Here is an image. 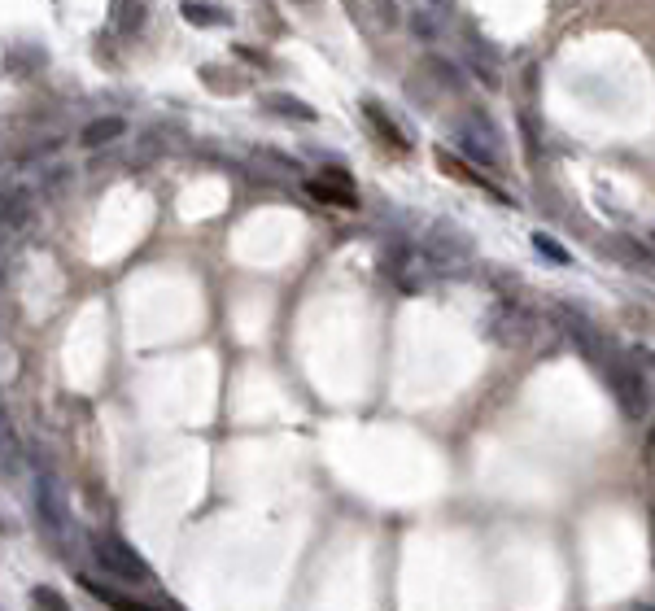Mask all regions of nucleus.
Returning a JSON list of instances; mask_svg holds the SVG:
<instances>
[{
  "mask_svg": "<svg viewBox=\"0 0 655 611\" xmlns=\"http://www.w3.org/2000/svg\"><path fill=\"white\" fill-rule=\"evenodd\" d=\"M607 389H612L616 406L629 415V419H647L651 415V393H647V376H642V367L634 358H621L612 354L607 358Z\"/></svg>",
  "mask_w": 655,
  "mask_h": 611,
  "instance_id": "1",
  "label": "nucleus"
},
{
  "mask_svg": "<svg viewBox=\"0 0 655 611\" xmlns=\"http://www.w3.org/2000/svg\"><path fill=\"white\" fill-rule=\"evenodd\" d=\"M35 511H40V524H44V537L57 546V555H70L66 542H70V511H66V498H62V485H57L53 472H40L35 476Z\"/></svg>",
  "mask_w": 655,
  "mask_h": 611,
  "instance_id": "2",
  "label": "nucleus"
},
{
  "mask_svg": "<svg viewBox=\"0 0 655 611\" xmlns=\"http://www.w3.org/2000/svg\"><path fill=\"white\" fill-rule=\"evenodd\" d=\"M485 332H490L494 345L524 350V345H533V337H538V315H533V310H524L520 302H498L490 323H485Z\"/></svg>",
  "mask_w": 655,
  "mask_h": 611,
  "instance_id": "3",
  "label": "nucleus"
},
{
  "mask_svg": "<svg viewBox=\"0 0 655 611\" xmlns=\"http://www.w3.org/2000/svg\"><path fill=\"white\" fill-rule=\"evenodd\" d=\"M92 559L101 563L110 577L118 581H149V563L131 550L123 537H110V533H101V537H92Z\"/></svg>",
  "mask_w": 655,
  "mask_h": 611,
  "instance_id": "4",
  "label": "nucleus"
},
{
  "mask_svg": "<svg viewBox=\"0 0 655 611\" xmlns=\"http://www.w3.org/2000/svg\"><path fill=\"white\" fill-rule=\"evenodd\" d=\"M424 254L433 258L437 271H446V267H459V262L472 254V241L459 232L455 223H433L428 227V236H424Z\"/></svg>",
  "mask_w": 655,
  "mask_h": 611,
  "instance_id": "5",
  "label": "nucleus"
},
{
  "mask_svg": "<svg viewBox=\"0 0 655 611\" xmlns=\"http://www.w3.org/2000/svg\"><path fill=\"white\" fill-rule=\"evenodd\" d=\"M555 323H559V332H564V337L568 341H573L577 345V350L581 354H586V358H594V354H599V328H594V323L586 319V315H581V310H573V306H559L555 310Z\"/></svg>",
  "mask_w": 655,
  "mask_h": 611,
  "instance_id": "6",
  "label": "nucleus"
},
{
  "mask_svg": "<svg viewBox=\"0 0 655 611\" xmlns=\"http://www.w3.org/2000/svg\"><path fill=\"white\" fill-rule=\"evenodd\" d=\"M123 131H127V123L118 114H101L79 131V140H83V149H105V145H114V140H123Z\"/></svg>",
  "mask_w": 655,
  "mask_h": 611,
  "instance_id": "7",
  "label": "nucleus"
},
{
  "mask_svg": "<svg viewBox=\"0 0 655 611\" xmlns=\"http://www.w3.org/2000/svg\"><path fill=\"white\" fill-rule=\"evenodd\" d=\"M31 214H35V201H31V188H14L9 184L5 188V232L14 236V232H22V227L31 223Z\"/></svg>",
  "mask_w": 655,
  "mask_h": 611,
  "instance_id": "8",
  "label": "nucleus"
},
{
  "mask_svg": "<svg viewBox=\"0 0 655 611\" xmlns=\"http://www.w3.org/2000/svg\"><path fill=\"white\" fill-rule=\"evenodd\" d=\"M459 127L468 131V136L481 140V145H490L494 153H503V131H498V123H494V118L481 110V105H472V110L463 114V123H459Z\"/></svg>",
  "mask_w": 655,
  "mask_h": 611,
  "instance_id": "9",
  "label": "nucleus"
},
{
  "mask_svg": "<svg viewBox=\"0 0 655 611\" xmlns=\"http://www.w3.org/2000/svg\"><path fill=\"white\" fill-rule=\"evenodd\" d=\"M110 22L123 35H136L149 22V0H110Z\"/></svg>",
  "mask_w": 655,
  "mask_h": 611,
  "instance_id": "10",
  "label": "nucleus"
},
{
  "mask_svg": "<svg viewBox=\"0 0 655 611\" xmlns=\"http://www.w3.org/2000/svg\"><path fill=\"white\" fill-rule=\"evenodd\" d=\"M180 18L193 22V27H228V9L210 5V0H180Z\"/></svg>",
  "mask_w": 655,
  "mask_h": 611,
  "instance_id": "11",
  "label": "nucleus"
},
{
  "mask_svg": "<svg viewBox=\"0 0 655 611\" xmlns=\"http://www.w3.org/2000/svg\"><path fill=\"white\" fill-rule=\"evenodd\" d=\"M424 70L433 75V83H442V88H450V92H468V79H463L459 62H450V57L428 53V57H424Z\"/></svg>",
  "mask_w": 655,
  "mask_h": 611,
  "instance_id": "12",
  "label": "nucleus"
},
{
  "mask_svg": "<svg viewBox=\"0 0 655 611\" xmlns=\"http://www.w3.org/2000/svg\"><path fill=\"white\" fill-rule=\"evenodd\" d=\"M306 197L324 201V206H341V210L359 206V193H350V188H332V179H306Z\"/></svg>",
  "mask_w": 655,
  "mask_h": 611,
  "instance_id": "13",
  "label": "nucleus"
},
{
  "mask_svg": "<svg viewBox=\"0 0 655 611\" xmlns=\"http://www.w3.org/2000/svg\"><path fill=\"white\" fill-rule=\"evenodd\" d=\"M262 110H271V114H280V118H297V123H315V118H319L306 101L284 97V92H271V97H262Z\"/></svg>",
  "mask_w": 655,
  "mask_h": 611,
  "instance_id": "14",
  "label": "nucleus"
},
{
  "mask_svg": "<svg viewBox=\"0 0 655 611\" xmlns=\"http://www.w3.org/2000/svg\"><path fill=\"white\" fill-rule=\"evenodd\" d=\"M363 114H367V118H372V123L380 127V136H385L389 145H398L402 153L411 149V136H407V131H398V123H393V118L385 114V105H376V101H363Z\"/></svg>",
  "mask_w": 655,
  "mask_h": 611,
  "instance_id": "15",
  "label": "nucleus"
},
{
  "mask_svg": "<svg viewBox=\"0 0 655 611\" xmlns=\"http://www.w3.org/2000/svg\"><path fill=\"white\" fill-rule=\"evenodd\" d=\"M455 145L463 158H472V162H481V166H490V171H503V153H494L490 145H481L476 136H468V131L459 127V136H455Z\"/></svg>",
  "mask_w": 655,
  "mask_h": 611,
  "instance_id": "16",
  "label": "nucleus"
},
{
  "mask_svg": "<svg viewBox=\"0 0 655 611\" xmlns=\"http://www.w3.org/2000/svg\"><path fill=\"white\" fill-rule=\"evenodd\" d=\"M407 31L415 35V40L433 44L437 35H442V14H437V9H415V14L407 18Z\"/></svg>",
  "mask_w": 655,
  "mask_h": 611,
  "instance_id": "17",
  "label": "nucleus"
},
{
  "mask_svg": "<svg viewBox=\"0 0 655 611\" xmlns=\"http://www.w3.org/2000/svg\"><path fill=\"white\" fill-rule=\"evenodd\" d=\"M607 249H612L616 258H625V262H634V267H651L655 262V254L647 245H638L634 236H612V241H607Z\"/></svg>",
  "mask_w": 655,
  "mask_h": 611,
  "instance_id": "18",
  "label": "nucleus"
},
{
  "mask_svg": "<svg viewBox=\"0 0 655 611\" xmlns=\"http://www.w3.org/2000/svg\"><path fill=\"white\" fill-rule=\"evenodd\" d=\"M79 585H83V590H88V594H97V598H101V603H110L114 611H158V607H149V603H136V598H123V594H110V590H105V585H97V581H88V577H79Z\"/></svg>",
  "mask_w": 655,
  "mask_h": 611,
  "instance_id": "19",
  "label": "nucleus"
},
{
  "mask_svg": "<svg viewBox=\"0 0 655 611\" xmlns=\"http://www.w3.org/2000/svg\"><path fill=\"white\" fill-rule=\"evenodd\" d=\"M533 249H538L546 262H555V267H568V262H573V254H568V249L559 245L555 236H546V232H533Z\"/></svg>",
  "mask_w": 655,
  "mask_h": 611,
  "instance_id": "20",
  "label": "nucleus"
},
{
  "mask_svg": "<svg viewBox=\"0 0 655 611\" xmlns=\"http://www.w3.org/2000/svg\"><path fill=\"white\" fill-rule=\"evenodd\" d=\"M31 603L40 611H70V603L57 590H49V585H31Z\"/></svg>",
  "mask_w": 655,
  "mask_h": 611,
  "instance_id": "21",
  "label": "nucleus"
},
{
  "mask_svg": "<svg viewBox=\"0 0 655 611\" xmlns=\"http://www.w3.org/2000/svg\"><path fill=\"white\" fill-rule=\"evenodd\" d=\"M66 184H70V171H66V166H49V171L40 175V188H44V193H49V197H57Z\"/></svg>",
  "mask_w": 655,
  "mask_h": 611,
  "instance_id": "22",
  "label": "nucleus"
},
{
  "mask_svg": "<svg viewBox=\"0 0 655 611\" xmlns=\"http://www.w3.org/2000/svg\"><path fill=\"white\" fill-rule=\"evenodd\" d=\"M376 14L385 27H398V14H393V0H376Z\"/></svg>",
  "mask_w": 655,
  "mask_h": 611,
  "instance_id": "23",
  "label": "nucleus"
},
{
  "mask_svg": "<svg viewBox=\"0 0 655 611\" xmlns=\"http://www.w3.org/2000/svg\"><path fill=\"white\" fill-rule=\"evenodd\" d=\"M634 358H638V363H642V367H655V350H638Z\"/></svg>",
  "mask_w": 655,
  "mask_h": 611,
  "instance_id": "24",
  "label": "nucleus"
},
{
  "mask_svg": "<svg viewBox=\"0 0 655 611\" xmlns=\"http://www.w3.org/2000/svg\"><path fill=\"white\" fill-rule=\"evenodd\" d=\"M428 5H433V9H437V14H442V18H446V14H450V5H455V0H428Z\"/></svg>",
  "mask_w": 655,
  "mask_h": 611,
  "instance_id": "25",
  "label": "nucleus"
},
{
  "mask_svg": "<svg viewBox=\"0 0 655 611\" xmlns=\"http://www.w3.org/2000/svg\"><path fill=\"white\" fill-rule=\"evenodd\" d=\"M297 5H311V0H297Z\"/></svg>",
  "mask_w": 655,
  "mask_h": 611,
  "instance_id": "26",
  "label": "nucleus"
},
{
  "mask_svg": "<svg viewBox=\"0 0 655 611\" xmlns=\"http://www.w3.org/2000/svg\"><path fill=\"white\" fill-rule=\"evenodd\" d=\"M651 446H655V433H651Z\"/></svg>",
  "mask_w": 655,
  "mask_h": 611,
  "instance_id": "27",
  "label": "nucleus"
},
{
  "mask_svg": "<svg viewBox=\"0 0 655 611\" xmlns=\"http://www.w3.org/2000/svg\"><path fill=\"white\" fill-rule=\"evenodd\" d=\"M642 611H655V607H642Z\"/></svg>",
  "mask_w": 655,
  "mask_h": 611,
  "instance_id": "28",
  "label": "nucleus"
},
{
  "mask_svg": "<svg viewBox=\"0 0 655 611\" xmlns=\"http://www.w3.org/2000/svg\"><path fill=\"white\" fill-rule=\"evenodd\" d=\"M651 241H655V232H651Z\"/></svg>",
  "mask_w": 655,
  "mask_h": 611,
  "instance_id": "29",
  "label": "nucleus"
}]
</instances>
